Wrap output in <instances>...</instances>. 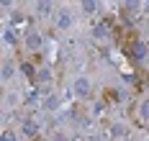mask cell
I'll list each match as a JSON object with an SVG mask.
<instances>
[{
    "mask_svg": "<svg viewBox=\"0 0 149 141\" xmlns=\"http://www.w3.org/2000/svg\"><path fill=\"white\" fill-rule=\"evenodd\" d=\"M80 8H82V10H85V13H93V10H95V8H98V3H93V0H88V3H82V5H80Z\"/></svg>",
    "mask_w": 149,
    "mask_h": 141,
    "instance_id": "7",
    "label": "cell"
},
{
    "mask_svg": "<svg viewBox=\"0 0 149 141\" xmlns=\"http://www.w3.org/2000/svg\"><path fill=\"white\" fill-rule=\"evenodd\" d=\"M72 23H74L72 13H70L67 8H62L59 13H57V26H59V28H72Z\"/></svg>",
    "mask_w": 149,
    "mask_h": 141,
    "instance_id": "2",
    "label": "cell"
},
{
    "mask_svg": "<svg viewBox=\"0 0 149 141\" xmlns=\"http://www.w3.org/2000/svg\"><path fill=\"white\" fill-rule=\"evenodd\" d=\"M90 87H93V85H90L88 77H77V79H74V93H77V95H88Z\"/></svg>",
    "mask_w": 149,
    "mask_h": 141,
    "instance_id": "3",
    "label": "cell"
},
{
    "mask_svg": "<svg viewBox=\"0 0 149 141\" xmlns=\"http://www.w3.org/2000/svg\"><path fill=\"white\" fill-rule=\"evenodd\" d=\"M139 115H141L144 121H149V97H144V100L139 103Z\"/></svg>",
    "mask_w": 149,
    "mask_h": 141,
    "instance_id": "5",
    "label": "cell"
},
{
    "mask_svg": "<svg viewBox=\"0 0 149 141\" xmlns=\"http://www.w3.org/2000/svg\"><path fill=\"white\" fill-rule=\"evenodd\" d=\"M93 36H95V39H103V36H105V26H95Z\"/></svg>",
    "mask_w": 149,
    "mask_h": 141,
    "instance_id": "10",
    "label": "cell"
},
{
    "mask_svg": "<svg viewBox=\"0 0 149 141\" xmlns=\"http://www.w3.org/2000/svg\"><path fill=\"white\" fill-rule=\"evenodd\" d=\"M23 131L26 133H36V121H26L23 123Z\"/></svg>",
    "mask_w": 149,
    "mask_h": 141,
    "instance_id": "8",
    "label": "cell"
},
{
    "mask_svg": "<svg viewBox=\"0 0 149 141\" xmlns=\"http://www.w3.org/2000/svg\"><path fill=\"white\" fill-rule=\"evenodd\" d=\"M23 44H26V49L36 51V49L41 46V33L36 31V28H29V31H26V36H23Z\"/></svg>",
    "mask_w": 149,
    "mask_h": 141,
    "instance_id": "1",
    "label": "cell"
},
{
    "mask_svg": "<svg viewBox=\"0 0 149 141\" xmlns=\"http://www.w3.org/2000/svg\"><path fill=\"white\" fill-rule=\"evenodd\" d=\"M147 31H149V21H147Z\"/></svg>",
    "mask_w": 149,
    "mask_h": 141,
    "instance_id": "14",
    "label": "cell"
},
{
    "mask_svg": "<svg viewBox=\"0 0 149 141\" xmlns=\"http://www.w3.org/2000/svg\"><path fill=\"white\" fill-rule=\"evenodd\" d=\"M144 54H147V46L139 44V41H134V44H131V57H134V59H141Z\"/></svg>",
    "mask_w": 149,
    "mask_h": 141,
    "instance_id": "4",
    "label": "cell"
},
{
    "mask_svg": "<svg viewBox=\"0 0 149 141\" xmlns=\"http://www.w3.org/2000/svg\"><path fill=\"white\" fill-rule=\"evenodd\" d=\"M10 75H13V64H10V62H5V64H3V77L8 79Z\"/></svg>",
    "mask_w": 149,
    "mask_h": 141,
    "instance_id": "9",
    "label": "cell"
},
{
    "mask_svg": "<svg viewBox=\"0 0 149 141\" xmlns=\"http://www.w3.org/2000/svg\"><path fill=\"white\" fill-rule=\"evenodd\" d=\"M39 79H41V82H49V79H52V75H49V72H41V75H39Z\"/></svg>",
    "mask_w": 149,
    "mask_h": 141,
    "instance_id": "12",
    "label": "cell"
},
{
    "mask_svg": "<svg viewBox=\"0 0 149 141\" xmlns=\"http://www.w3.org/2000/svg\"><path fill=\"white\" fill-rule=\"evenodd\" d=\"M3 141H18V133H13V131H5V133H3Z\"/></svg>",
    "mask_w": 149,
    "mask_h": 141,
    "instance_id": "11",
    "label": "cell"
},
{
    "mask_svg": "<svg viewBox=\"0 0 149 141\" xmlns=\"http://www.w3.org/2000/svg\"><path fill=\"white\" fill-rule=\"evenodd\" d=\"M57 105H59V100H57V95H49V97H46V100H44V108H46V110L57 108Z\"/></svg>",
    "mask_w": 149,
    "mask_h": 141,
    "instance_id": "6",
    "label": "cell"
},
{
    "mask_svg": "<svg viewBox=\"0 0 149 141\" xmlns=\"http://www.w3.org/2000/svg\"><path fill=\"white\" fill-rule=\"evenodd\" d=\"M54 141H67V139H64V136H57V139H54Z\"/></svg>",
    "mask_w": 149,
    "mask_h": 141,
    "instance_id": "13",
    "label": "cell"
}]
</instances>
